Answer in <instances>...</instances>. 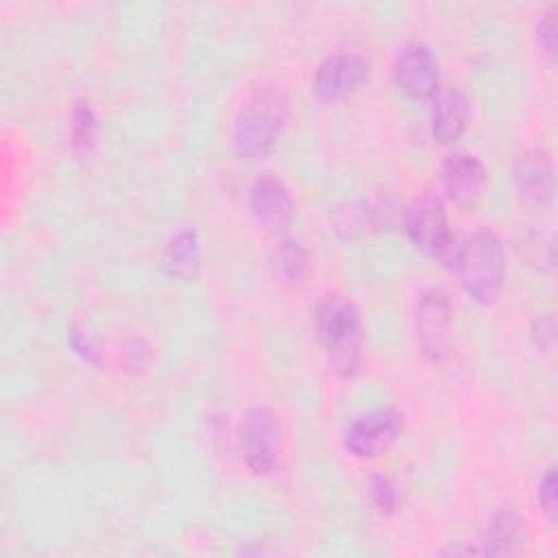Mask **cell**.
<instances>
[{"mask_svg":"<svg viewBox=\"0 0 558 558\" xmlns=\"http://www.w3.org/2000/svg\"><path fill=\"white\" fill-rule=\"evenodd\" d=\"M388 216H390V209H386V205L362 201V203H349L344 209H338L333 216V225H336V231L342 233L344 238H355L373 229H381L388 222Z\"/></svg>","mask_w":558,"mask_h":558,"instance_id":"16","label":"cell"},{"mask_svg":"<svg viewBox=\"0 0 558 558\" xmlns=\"http://www.w3.org/2000/svg\"><path fill=\"white\" fill-rule=\"evenodd\" d=\"M558 28H556V7L547 9L541 15V22L536 24V35H538V44L543 48V52L547 54V59L554 63L556 59V48H558Z\"/></svg>","mask_w":558,"mask_h":558,"instance_id":"18","label":"cell"},{"mask_svg":"<svg viewBox=\"0 0 558 558\" xmlns=\"http://www.w3.org/2000/svg\"><path fill=\"white\" fill-rule=\"evenodd\" d=\"M514 185L530 207H547L554 201V163L545 150H527L514 163Z\"/></svg>","mask_w":558,"mask_h":558,"instance_id":"10","label":"cell"},{"mask_svg":"<svg viewBox=\"0 0 558 558\" xmlns=\"http://www.w3.org/2000/svg\"><path fill=\"white\" fill-rule=\"evenodd\" d=\"M453 310L445 290L427 288L416 301L414 327L423 353L429 360H442L449 351Z\"/></svg>","mask_w":558,"mask_h":558,"instance_id":"6","label":"cell"},{"mask_svg":"<svg viewBox=\"0 0 558 558\" xmlns=\"http://www.w3.org/2000/svg\"><path fill=\"white\" fill-rule=\"evenodd\" d=\"M527 525L525 519L512 510H497L484 532V554L488 556H517L527 545Z\"/></svg>","mask_w":558,"mask_h":558,"instance_id":"13","label":"cell"},{"mask_svg":"<svg viewBox=\"0 0 558 558\" xmlns=\"http://www.w3.org/2000/svg\"><path fill=\"white\" fill-rule=\"evenodd\" d=\"M469 102L458 89L440 92L432 98V135L440 144H453L466 129Z\"/></svg>","mask_w":558,"mask_h":558,"instance_id":"14","label":"cell"},{"mask_svg":"<svg viewBox=\"0 0 558 558\" xmlns=\"http://www.w3.org/2000/svg\"><path fill=\"white\" fill-rule=\"evenodd\" d=\"M272 264L277 272L288 281H301L310 272V255L296 240H281L275 246Z\"/></svg>","mask_w":558,"mask_h":558,"instance_id":"17","label":"cell"},{"mask_svg":"<svg viewBox=\"0 0 558 558\" xmlns=\"http://www.w3.org/2000/svg\"><path fill=\"white\" fill-rule=\"evenodd\" d=\"M453 268L458 270L460 281L473 301L482 305L493 303L501 294L506 270L499 238L488 229L473 231L458 246Z\"/></svg>","mask_w":558,"mask_h":558,"instance_id":"1","label":"cell"},{"mask_svg":"<svg viewBox=\"0 0 558 558\" xmlns=\"http://www.w3.org/2000/svg\"><path fill=\"white\" fill-rule=\"evenodd\" d=\"M96 131V118L94 111L85 105L76 107L74 111V122H72V133H74V144L76 148H89Z\"/></svg>","mask_w":558,"mask_h":558,"instance_id":"19","label":"cell"},{"mask_svg":"<svg viewBox=\"0 0 558 558\" xmlns=\"http://www.w3.org/2000/svg\"><path fill=\"white\" fill-rule=\"evenodd\" d=\"M395 85L414 100L434 98L438 94V61L434 52L418 41L401 48L395 59Z\"/></svg>","mask_w":558,"mask_h":558,"instance_id":"8","label":"cell"},{"mask_svg":"<svg viewBox=\"0 0 558 558\" xmlns=\"http://www.w3.org/2000/svg\"><path fill=\"white\" fill-rule=\"evenodd\" d=\"M316 329L333 368L342 375H353L360 360V318L355 305L338 294L325 296L316 310Z\"/></svg>","mask_w":558,"mask_h":558,"instance_id":"2","label":"cell"},{"mask_svg":"<svg viewBox=\"0 0 558 558\" xmlns=\"http://www.w3.org/2000/svg\"><path fill=\"white\" fill-rule=\"evenodd\" d=\"M283 105L275 94L255 96L238 116L233 148L242 159H264L272 153L283 129Z\"/></svg>","mask_w":558,"mask_h":558,"instance_id":"3","label":"cell"},{"mask_svg":"<svg viewBox=\"0 0 558 558\" xmlns=\"http://www.w3.org/2000/svg\"><path fill=\"white\" fill-rule=\"evenodd\" d=\"M368 61L357 52L327 57L314 72L312 92L323 100H336L355 92L368 78Z\"/></svg>","mask_w":558,"mask_h":558,"instance_id":"9","label":"cell"},{"mask_svg":"<svg viewBox=\"0 0 558 558\" xmlns=\"http://www.w3.org/2000/svg\"><path fill=\"white\" fill-rule=\"evenodd\" d=\"M201 264V246H198V235L194 229H181L177 231L166 248H163V268L181 279L190 281L196 277Z\"/></svg>","mask_w":558,"mask_h":558,"instance_id":"15","label":"cell"},{"mask_svg":"<svg viewBox=\"0 0 558 558\" xmlns=\"http://www.w3.org/2000/svg\"><path fill=\"white\" fill-rule=\"evenodd\" d=\"M248 205L255 220L272 231H286L294 218V203L286 185L272 177H262L251 185Z\"/></svg>","mask_w":558,"mask_h":558,"instance_id":"11","label":"cell"},{"mask_svg":"<svg viewBox=\"0 0 558 558\" xmlns=\"http://www.w3.org/2000/svg\"><path fill=\"white\" fill-rule=\"evenodd\" d=\"M401 429L403 416L397 410H371L349 425L344 434V449L355 458H375L399 438Z\"/></svg>","mask_w":558,"mask_h":558,"instance_id":"7","label":"cell"},{"mask_svg":"<svg viewBox=\"0 0 558 558\" xmlns=\"http://www.w3.org/2000/svg\"><path fill=\"white\" fill-rule=\"evenodd\" d=\"M440 179L447 196L456 205L471 207L482 196L486 185V168L475 155L456 153L445 159Z\"/></svg>","mask_w":558,"mask_h":558,"instance_id":"12","label":"cell"},{"mask_svg":"<svg viewBox=\"0 0 558 558\" xmlns=\"http://www.w3.org/2000/svg\"><path fill=\"white\" fill-rule=\"evenodd\" d=\"M373 501L377 504V508L386 512H390L397 506V490L388 477L377 475L373 480Z\"/></svg>","mask_w":558,"mask_h":558,"instance_id":"21","label":"cell"},{"mask_svg":"<svg viewBox=\"0 0 558 558\" xmlns=\"http://www.w3.org/2000/svg\"><path fill=\"white\" fill-rule=\"evenodd\" d=\"M556 469H547V473L541 477L538 482V504L541 508L547 512V517L554 521L556 519V510H558V499H556Z\"/></svg>","mask_w":558,"mask_h":558,"instance_id":"20","label":"cell"},{"mask_svg":"<svg viewBox=\"0 0 558 558\" xmlns=\"http://www.w3.org/2000/svg\"><path fill=\"white\" fill-rule=\"evenodd\" d=\"M405 231L416 248L425 255L453 266L456 262V240L447 222V209L438 194L423 192L405 209Z\"/></svg>","mask_w":558,"mask_h":558,"instance_id":"4","label":"cell"},{"mask_svg":"<svg viewBox=\"0 0 558 558\" xmlns=\"http://www.w3.org/2000/svg\"><path fill=\"white\" fill-rule=\"evenodd\" d=\"M238 445L244 464L257 475H268L279 458V425L275 414L264 405L251 408L240 423Z\"/></svg>","mask_w":558,"mask_h":558,"instance_id":"5","label":"cell"}]
</instances>
